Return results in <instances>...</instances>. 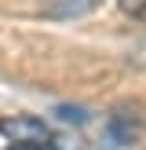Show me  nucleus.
Listing matches in <instances>:
<instances>
[{"label":"nucleus","instance_id":"nucleus-4","mask_svg":"<svg viewBox=\"0 0 146 150\" xmlns=\"http://www.w3.org/2000/svg\"><path fill=\"white\" fill-rule=\"evenodd\" d=\"M7 150H55V146H7Z\"/></svg>","mask_w":146,"mask_h":150},{"label":"nucleus","instance_id":"nucleus-3","mask_svg":"<svg viewBox=\"0 0 146 150\" xmlns=\"http://www.w3.org/2000/svg\"><path fill=\"white\" fill-rule=\"evenodd\" d=\"M117 7H121L128 18L135 22H146V0H117Z\"/></svg>","mask_w":146,"mask_h":150},{"label":"nucleus","instance_id":"nucleus-2","mask_svg":"<svg viewBox=\"0 0 146 150\" xmlns=\"http://www.w3.org/2000/svg\"><path fill=\"white\" fill-rule=\"evenodd\" d=\"M0 136L11 139V146H51V125L36 114L0 117Z\"/></svg>","mask_w":146,"mask_h":150},{"label":"nucleus","instance_id":"nucleus-1","mask_svg":"<svg viewBox=\"0 0 146 150\" xmlns=\"http://www.w3.org/2000/svg\"><path fill=\"white\" fill-rule=\"evenodd\" d=\"M106 132L117 146H131L146 136V106L142 103H117L106 117Z\"/></svg>","mask_w":146,"mask_h":150}]
</instances>
